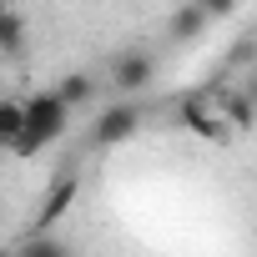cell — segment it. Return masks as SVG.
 Here are the masks:
<instances>
[{
  "instance_id": "cell-1",
  "label": "cell",
  "mask_w": 257,
  "mask_h": 257,
  "mask_svg": "<svg viewBox=\"0 0 257 257\" xmlns=\"http://www.w3.org/2000/svg\"><path fill=\"white\" fill-rule=\"evenodd\" d=\"M66 121H71V101H66L61 91L31 96V101H26V132H21V142H16L11 152H16V157H36L41 147H51V142L66 132Z\"/></svg>"
},
{
  "instance_id": "cell-2",
  "label": "cell",
  "mask_w": 257,
  "mask_h": 257,
  "mask_svg": "<svg viewBox=\"0 0 257 257\" xmlns=\"http://www.w3.org/2000/svg\"><path fill=\"white\" fill-rule=\"evenodd\" d=\"M177 121L187 126L192 137H202V142H217V147H227V142L237 137V126L222 116L217 96H187V101L177 106Z\"/></svg>"
},
{
  "instance_id": "cell-3",
  "label": "cell",
  "mask_w": 257,
  "mask_h": 257,
  "mask_svg": "<svg viewBox=\"0 0 257 257\" xmlns=\"http://www.w3.org/2000/svg\"><path fill=\"white\" fill-rule=\"evenodd\" d=\"M137 126H142V106H137V101H116V106H106V111L96 116L91 142H96V147H121V142L137 137Z\"/></svg>"
},
{
  "instance_id": "cell-4",
  "label": "cell",
  "mask_w": 257,
  "mask_h": 257,
  "mask_svg": "<svg viewBox=\"0 0 257 257\" xmlns=\"http://www.w3.org/2000/svg\"><path fill=\"white\" fill-rule=\"evenodd\" d=\"M152 56L147 51H121L116 56V66H111V86H116V96H137V91H147L152 86Z\"/></svg>"
},
{
  "instance_id": "cell-5",
  "label": "cell",
  "mask_w": 257,
  "mask_h": 257,
  "mask_svg": "<svg viewBox=\"0 0 257 257\" xmlns=\"http://www.w3.org/2000/svg\"><path fill=\"white\" fill-rule=\"evenodd\" d=\"M76 192H81V182L76 177H61L51 192H46V202H41V217H36V227L46 232V227H56L66 212H71V202H76Z\"/></svg>"
},
{
  "instance_id": "cell-6",
  "label": "cell",
  "mask_w": 257,
  "mask_h": 257,
  "mask_svg": "<svg viewBox=\"0 0 257 257\" xmlns=\"http://www.w3.org/2000/svg\"><path fill=\"white\" fill-rule=\"evenodd\" d=\"M207 26H212L207 6H202V0H187V6H182V11L172 16V26H167V31H172V41H177V46H187V41H197V36H202Z\"/></svg>"
},
{
  "instance_id": "cell-7",
  "label": "cell",
  "mask_w": 257,
  "mask_h": 257,
  "mask_svg": "<svg viewBox=\"0 0 257 257\" xmlns=\"http://www.w3.org/2000/svg\"><path fill=\"white\" fill-rule=\"evenodd\" d=\"M217 106H222V116L237 126V132H247L257 121V96H247V91H217Z\"/></svg>"
},
{
  "instance_id": "cell-8",
  "label": "cell",
  "mask_w": 257,
  "mask_h": 257,
  "mask_svg": "<svg viewBox=\"0 0 257 257\" xmlns=\"http://www.w3.org/2000/svg\"><path fill=\"white\" fill-rule=\"evenodd\" d=\"M21 132H26V101H6V106H0V142L16 147Z\"/></svg>"
},
{
  "instance_id": "cell-9",
  "label": "cell",
  "mask_w": 257,
  "mask_h": 257,
  "mask_svg": "<svg viewBox=\"0 0 257 257\" xmlns=\"http://www.w3.org/2000/svg\"><path fill=\"white\" fill-rule=\"evenodd\" d=\"M56 91H61V96H66V101H71V106H86V101H91V96H96V81H91V76H86V71H71V76H66V81H61V86H56Z\"/></svg>"
},
{
  "instance_id": "cell-10",
  "label": "cell",
  "mask_w": 257,
  "mask_h": 257,
  "mask_svg": "<svg viewBox=\"0 0 257 257\" xmlns=\"http://www.w3.org/2000/svg\"><path fill=\"white\" fill-rule=\"evenodd\" d=\"M0 41H6V56H21V16L6 11V21H0Z\"/></svg>"
},
{
  "instance_id": "cell-11",
  "label": "cell",
  "mask_w": 257,
  "mask_h": 257,
  "mask_svg": "<svg viewBox=\"0 0 257 257\" xmlns=\"http://www.w3.org/2000/svg\"><path fill=\"white\" fill-rule=\"evenodd\" d=\"M202 6H207V16H212V21H222V16H232V11H237V0H202Z\"/></svg>"
}]
</instances>
